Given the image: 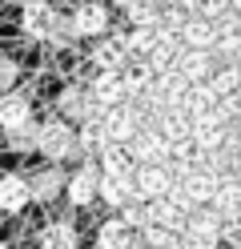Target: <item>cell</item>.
Segmentation results:
<instances>
[{
    "label": "cell",
    "instance_id": "obj_1",
    "mask_svg": "<svg viewBox=\"0 0 241 249\" xmlns=\"http://www.w3.org/2000/svg\"><path fill=\"white\" fill-rule=\"evenodd\" d=\"M37 149H40V157L44 161H69V157H80V149H76V129L69 121H44L40 129H37Z\"/></svg>",
    "mask_w": 241,
    "mask_h": 249
},
{
    "label": "cell",
    "instance_id": "obj_2",
    "mask_svg": "<svg viewBox=\"0 0 241 249\" xmlns=\"http://www.w3.org/2000/svg\"><path fill=\"white\" fill-rule=\"evenodd\" d=\"M181 249H217L221 245V221L213 209H201V213H189V221L177 233Z\"/></svg>",
    "mask_w": 241,
    "mask_h": 249
},
{
    "label": "cell",
    "instance_id": "obj_3",
    "mask_svg": "<svg viewBox=\"0 0 241 249\" xmlns=\"http://www.w3.org/2000/svg\"><path fill=\"white\" fill-rule=\"evenodd\" d=\"M96 193H101V169H96V161H85L73 177H64V197H69V205L85 209V205L96 201Z\"/></svg>",
    "mask_w": 241,
    "mask_h": 249
},
{
    "label": "cell",
    "instance_id": "obj_4",
    "mask_svg": "<svg viewBox=\"0 0 241 249\" xmlns=\"http://www.w3.org/2000/svg\"><path fill=\"white\" fill-rule=\"evenodd\" d=\"M69 20H73V33H76V36L101 40V36L109 33V4H105V0H80Z\"/></svg>",
    "mask_w": 241,
    "mask_h": 249
},
{
    "label": "cell",
    "instance_id": "obj_5",
    "mask_svg": "<svg viewBox=\"0 0 241 249\" xmlns=\"http://www.w3.org/2000/svg\"><path fill=\"white\" fill-rule=\"evenodd\" d=\"M60 20V12L48 4V0H24V8H20V28H24V36L32 40H48L53 36V28Z\"/></svg>",
    "mask_w": 241,
    "mask_h": 249
},
{
    "label": "cell",
    "instance_id": "obj_6",
    "mask_svg": "<svg viewBox=\"0 0 241 249\" xmlns=\"http://www.w3.org/2000/svg\"><path fill=\"white\" fill-rule=\"evenodd\" d=\"M129 153H133V165H165L169 161V141L153 129V124H145V129L133 133Z\"/></svg>",
    "mask_w": 241,
    "mask_h": 249
},
{
    "label": "cell",
    "instance_id": "obj_7",
    "mask_svg": "<svg viewBox=\"0 0 241 249\" xmlns=\"http://www.w3.org/2000/svg\"><path fill=\"white\" fill-rule=\"evenodd\" d=\"M133 189L141 201H157L173 193V169L169 165H137L133 169Z\"/></svg>",
    "mask_w": 241,
    "mask_h": 249
},
{
    "label": "cell",
    "instance_id": "obj_8",
    "mask_svg": "<svg viewBox=\"0 0 241 249\" xmlns=\"http://www.w3.org/2000/svg\"><path fill=\"white\" fill-rule=\"evenodd\" d=\"M56 108H60V121H69L73 129H76V124H85V121H93V117H105L101 108L89 101V89L85 85H69V89L60 92Z\"/></svg>",
    "mask_w": 241,
    "mask_h": 249
},
{
    "label": "cell",
    "instance_id": "obj_9",
    "mask_svg": "<svg viewBox=\"0 0 241 249\" xmlns=\"http://www.w3.org/2000/svg\"><path fill=\"white\" fill-rule=\"evenodd\" d=\"M101 124H105V137H109V145H129L133 141V133L141 129V121H137V113H133V105H112V108H105V117H101Z\"/></svg>",
    "mask_w": 241,
    "mask_h": 249
},
{
    "label": "cell",
    "instance_id": "obj_10",
    "mask_svg": "<svg viewBox=\"0 0 241 249\" xmlns=\"http://www.w3.org/2000/svg\"><path fill=\"white\" fill-rule=\"evenodd\" d=\"M85 89H89V101L101 108V113H105V108H112V105H125V85H121V72H96Z\"/></svg>",
    "mask_w": 241,
    "mask_h": 249
},
{
    "label": "cell",
    "instance_id": "obj_11",
    "mask_svg": "<svg viewBox=\"0 0 241 249\" xmlns=\"http://www.w3.org/2000/svg\"><path fill=\"white\" fill-rule=\"evenodd\" d=\"M177 40H181V49L213 53V44H217V24H213V20H205V17H189L185 28L177 33Z\"/></svg>",
    "mask_w": 241,
    "mask_h": 249
},
{
    "label": "cell",
    "instance_id": "obj_12",
    "mask_svg": "<svg viewBox=\"0 0 241 249\" xmlns=\"http://www.w3.org/2000/svg\"><path fill=\"white\" fill-rule=\"evenodd\" d=\"M129 65V53H125V40L121 36H101L96 40V49H93V69L96 72H121Z\"/></svg>",
    "mask_w": 241,
    "mask_h": 249
},
{
    "label": "cell",
    "instance_id": "obj_13",
    "mask_svg": "<svg viewBox=\"0 0 241 249\" xmlns=\"http://www.w3.org/2000/svg\"><path fill=\"white\" fill-rule=\"evenodd\" d=\"M32 121V101L24 97V92H0V129L12 133V129H20V124Z\"/></svg>",
    "mask_w": 241,
    "mask_h": 249
},
{
    "label": "cell",
    "instance_id": "obj_14",
    "mask_svg": "<svg viewBox=\"0 0 241 249\" xmlns=\"http://www.w3.org/2000/svg\"><path fill=\"white\" fill-rule=\"evenodd\" d=\"M213 69H217V56H213V53H193V49H185L181 60H177V72H181L189 85H205L209 76H213Z\"/></svg>",
    "mask_w": 241,
    "mask_h": 249
},
{
    "label": "cell",
    "instance_id": "obj_15",
    "mask_svg": "<svg viewBox=\"0 0 241 249\" xmlns=\"http://www.w3.org/2000/svg\"><path fill=\"white\" fill-rule=\"evenodd\" d=\"M28 201H32L28 177H20V173H4L0 177V209L4 213H20Z\"/></svg>",
    "mask_w": 241,
    "mask_h": 249
},
{
    "label": "cell",
    "instance_id": "obj_16",
    "mask_svg": "<svg viewBox=\"0 0 241 249\" xmlns=\"http://www.w3.org/2000/svg\"><path fill=\"white\" fill-rule=\"evenodd\" d=\"M105 201V205H112V209H121V205H129V201L137 197V189H133V177H121V173H101V193H96Z\"/></svg>",
    "mask_w": 241,
    "mask_h": 249
},
{
    "label": "cell",
    "instance_id": "obj_17",
    "mask_svg": "<svg viewBox=\"0 0 241 249\" xmlns=\"http://www.w3.org/2000/svg\"><path fill=\"white\" fill-rule=\"evenodd\" d=\"M181 53H185V49H181V40L169 36V33H161L157 44H153V53L145 56V60H149V69H153V72H169V69H177Z\"/></svg>",
    "mask_w": 241,
    "mask_h": 249
},
{
    "label": "cell",
    "instance_id": "obj_18",
    "mask_svg": "<svg viewBox=\"0 0 241 249\" xmlns=\"http://www.w3.org/2000/svg\"><path fill=\"white\" fill-rule=\"evenodd\" d=\"M213 108H217V97H213V89H209V85H189L185 101H181V113H185L189 121H197V117H209Z\"/></svg>",
    "mask_w": 241,
    "mask_h": 249
},
{
    "label": "cell",
    "instance_id": "obj_19",
    "mask_svg": "<svg viewBox=\"0 0 241 249\" xmlns=\"http://www.w3.org/2000/svg\"><path fill=\"white\" fill-rule=\"evenodd\" d=\"M96 245L101 249H129L133 245V229H129L121 217H109V221H101V229H96Z\"/></svg>",
    "mask_w": 241,
    "mask_h": 249
},
{
    "label": "cell",
    "instance_id": "obj_20",
    "mask_svg": "<svg viewBox=\"0 0 241 249\" xmlns=\"http://www.w3.org/2000/svg\"><path fill=\"white\" fill-rule=\"evenodd\" d=\"M96 165H101V173L133 177V153H129V145H105L101 157H96Z\"/></svg>",
    "mask_w": 241,
    "mask_h": 249
},
{
    "label": "cell",
    "instance_id": "obj_21",
    "mask_svg": "<svg viewBox=\"0 0 241 249\" xmlns=\"http://www.w3.org/2000/svg\"><path fill=\"white\" fill-rule=\"evenodd\" d=\"M28 189H32L37 201H53V197L64 193V173H60V169H40V173L28 181Z\"/></svg>",
    "mask_w": 241,
    "mask_h": 249
},
{
    "label": "cell",
    "instance_id": "obj_22",
    "mask_svg": "<svg viewBox=\"0 0 241 249\" xmlns=\"http://www.w3.org/2000/svg\"><path fill=\"white\" fill-rule=\"evenodd\" d=\"M157 36H161V28H129V33L121 36L125 40V53L129 56H137V60H145L153 53V44H157Z\"/></svg>",
    "mask_w": 241,
    "mask_h": 249
},
{
    "label": "cell",
    "instance_id": "obj_23",
    "mask_svg": "<svg viewBox=\"0 0 241 249\" xmlns=\"http://www.w3.org/2000/svg\"><path fill=\"white\" fill-rule=\"evenodd\" d=\"M40 245L44 249H76V229L69 221H48L40 233Z\"/></svg>",
    "mask_w": 241,
    "mask_h": 249
},
{
    "label": "cell",
    "instance_id": "obj_24",
    "mask_svg": "<svg viewBox=\"0 0 241 249\" xmlns=\"http://www.w3.org/2000/svg\"><path fill=\"white\" fill-rule=\"evenodd\" d=\"M205 85L213 89V97H217V101H221V97H237V92H241V72H237V69L217 65V69H213V76H209Z\"/></svg>",
    "mask_w": 241,
    "mask_h": 249
},
{
    "label": "cell",
    "instance_id": "obj_25",
    "mask_svg": "<svg viewBox=\"0 0 241 249\" xmlns=\"http://www.w3.org/2000/svg\"><path fill=\"white\" fill-rule=\"evenodd\" d=\"M125 17H129V28H157L161 8L149 4V0H133V4L125 8Z\"/></svg>",
    "mask_w": 241,
    "mask_h": 249
},
{
    "label": "cell",
    "instance_id": "obj_26",
    "mask_svg": "<svg viewBox=\"0 0 241 249\" xmlns=\"http://www.w3.org/2000/svg\"><path fill=\"white\" fill-rule=\"evenodd\" d=\"M121 221H125L129 229H149V201L133 197L129 205H121Z\"/></svg>",
    "mask_w": 241,
    "mask_h": 249
},
{
    "label": "cell",
    "instance_id": "obj_27",
    "mask_svg": "<svg viewBox=\"0 0 241 249\" xmlns=\"http://www.w3.org/2000/svg\"><path fill=\"white\" fill-rule=\"evenodd\" d=\"M185 4H189L193 17H205V20H217L229 12V0H185Z\"/></svg>",
    "mask_w": 241,
    "mask_h": 249
},
{
    "label": "cell",
    "instance_id": "obj_28",
    "mask_svg": "<svg viewBox=\"0 0 241 249\" xmlns=\"http://www.w3.org/2000/svg\"><path fill=\"white\" fill-rule=\"evenodd\" d=\"M8 145H12V149H37V129H32V121L8 133Z\"/></svg>",
    "mask_w": 241,
    "mask_h": 249
},
{
    "label": "cell",
    "instance_id": "obj_29",
    "mask_svg": "<svg viewBox=\"0 0 241 249\" xmlns=\"http://www.w3.org/2000/svg\"><path fill=\"white\" fill-rule=\"evenodd\" d=\"M16 76H20V69H16V60L0 56V92H12V89H16Z\"/></svg>",
    "mask_w": 241,
    "mask_h": 249
},
{
    "label": "cell",
    "instance_id": "obj_30",
    "mask_svg": "<svg viewBox=\"0 0 241 249\" xmlns=\"http://www.w3.org/2000/svg\"><path fill=\"white\" fill-rule=\"evenodd\" d=\"M105 4H112V8H121V12H125L129 4H133V0H105Z\"/></svg>",
    "mask_w": 241,
    "mask_h": 249
},
{
    "label": "cell",
    "instance_id": "obj_31",
    "mask_svg": "<svg viewBox=\"0 0 241 249\" xmlns=\"http://www.w3.org/2000/svg\"><path fill=\"white\" fill-rule=\"evenodd\" d=\"M0 249H12V245H4V241H0Z\"/></svg>",
    "mask_w": 241,
    "mask_h": 249
},
{
    "label": "cell",
    "instance_id": "obj_32",
    "mask_svg": "<svg viewBox=\"0 0 241 249\" xmlns=\"http://www.w3.org/2000/svg\"><path fill=\"white\" fill-rule=\"evenodd\" d=\"M233 249H241V241H233Z\"/></svg>",
    "mask_w": 241,
    "mask_h": 249
},
{
    "label": "cell",
    "instance_id": "obj_33",
    "mask_svg": "<svg viewBox=\"0 0 241 249\" xmlns=\"http://www.w3.org/2000/svg\"><path fill=\"white\" fill-rule=\"evenodd\" d=\"M177 249H181V245H177Z\"/></svg>",
    "mask_w": 241,
    "mask_h": 249
}]
</instances>
